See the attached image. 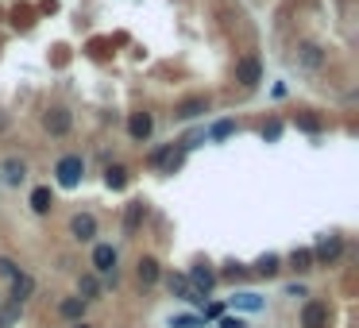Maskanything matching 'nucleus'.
Listing matches in <instances>:
<instances>
[{"label": "nucleus", "instance_id": "30", "mask_svg": "<svg viewBox=\"0 0 359 328\" xmlns=\"http://www.w3.org/2000/svg\"><path fill=\"white\" fill-rule=\"evenodd\" d=\"M220 328H247L243 317H220Z\"/></svg>", "mask_w": 359, "mask_h": 328}, {"label": "nucleus", "instance_id": "14", "mask_svg": "<svg viewBox=\"0 0 359 328\" xmlns=\"http://www.w3.org/2000/svg\"><path fill=\"white\" fill-rule=\"evenodd\" d=\"M209 109H213L209 97H190V101L178 104V116H182V120H197V116H205Z\"/></svg>", "mask_w": 359, "mask_h": 328}, {"label": "nucleus", "instance_id": "12", "mask_svg": "<svg viewBox=\"0 0 359 328\" xmlns=\"http://www.w3.org/2000/svg\"><path fill=\"white\" fill-rule=\"evenodd\" d=\"M147 201H128L124 205V232H128V236H132V232H139V224H143V220H147Z\"/></svg>", "mask_w": 359, "mask_h": 328}, {"label": "nucleus", "instance_id": "25", "mask_svg": "<svg viewBox=\"0 0 359 328\" xmlns=\"http://www.w3.org/2000/svg\"><path fill=\"white\" fill-rule=\"evenodd\" d=\"M170 328H205V317H190V313H178V317H170Z\"/></svg>", "mask_w": 359, "mask_h": 328}, {"label": "nucleus", "instance_id": "16", "mask_svg": "<svg viewBox=\"0 0 359 328\" xmlns=\"http://www.w3.org/2000/svg\"><path fill=\"white\" fill-rule=\"evenodd\" d=\"M50 209H54V194H50V185H35V189H31V212L47 217Z\"/></svg>", "mask_w": 359, "mask_h": 328}, {"label": "nucleus", "instance_id": "27", "mask_svg": "<svg viewBox=\"0 0 359 328\" xmlns=\"http://www.w3.org/2000/svg\"><path fill=\"white\" fill-rule=\"evenodd\" d=\"M298 127H305V132H321L325 120H321V116H298Z\"/></svg>", "mask_w": 359, "mask_h": 328}, {"label": "nucleus", "instance_id": "28", "mask_svg": "<svg viewBox=\"0 0 359 328\" xmlns=\"http://www.w3.org/2000/svg\"><path fill=\"white\" fill-rule=\"evenodd\" d=\"M201 309H205V320H220V317H224V305H220V302H213V305H201Z\"/></svg>", "mask_w": 359, "mask_h": 328}, {"label": "nucleus", "instance_id": "11", "mask_svg": "<svg viewBox=\"0 0 359 328\" xmlns=\"http://www.w3.org/2000/svg\"><path fill=\"white\" fill-rule=\"evenodd\" d=\"M340 251H344V240L340 236H328V240H321V244L313 247V263H317V267H328V263H333Z\"/></svg>", "mask_w": 359, "mask_h": 328}, {"label": "nucleus", "instance_id": "32", "mask_svg": "<svg viewBox=\"0 0 359 328\" xmlns=\"http://www.w3.org/2000/svg\"><path fill=\"white\" fill-rule=\"evenodd\" d=\"M77 328H89V325H77Z\"/></svg>", "mask_w": 359, "mask_h": 328}, {"label": "nucleus", "instance_id": "24", "mask_svg": "<svg viewBox=\"0 0 359 328\" xmlns=\"http://www.w3.org/2000/svg\"><path fill=\"white\" fill-rule=\"evenodd\" d=\"M232 132H236V120H217V124L209 127V139H217V143H220V139H228Z\"/></svg>", "mask_w": 359, "mask_h": 328}, {"label": "nucleus", "instance_id": "9", "mask_svg": "<svg viewBox=\"0 0 359 328\" xmlns=\"http://www.w3.org/2000/svg\"><path fill=\"white\" fill-rule=\"evenodd\" d=\"M151 132H155V116H151V112H132V116H128V135H132L135 143L151 139Z\"/></svg>", "mask_w": 359, "mask_h": 328}, {"label": "nucleus", "instance_id": "5", "mask_svg": "<svg viewBox=\"0 0 359 328\" xmlns=\"http://www.w3.org/2000/svg\"><path fill=\"white\" fill-rule=\"evenodd\" d=\"M70 236H74L77 244H93V236H97V217H93V212H74V217H70Z\"/></svg>", "mask_w": 359, "mask_h": 328}, {"label": "nucleus", "instance_id": "31", "mask_svg": "<svg viewBox=\"0 0 359 328\" xmlns=\"http://www.w3.org/2000/svg\"><path fill=\"white\" fill-rule=\"evenodd\" d=\"M286 297H305V286H298V282H293V286H286Z\"/></svg>", "mask_w": 359, "mask_h": 328}, {"label": "nucleus", "instance_id": "8", "mask_svg": "<svg viewBox=\"0 0 359 328\" xmlns=\"http://www.w3.org/2000/svg\"><path fill=\"white\" fill-rule=\"evenodd\" d=\"M116 247L112 244H97L93 247V270H97V274H116Z\"/></svg>", "mask_w": 359, "mask_h": 328}, {"label": "nucleus", "instance_id": "22", "mask_svg": "<svg viewBox=\"0 0 359 328\" xmlns=\"http://www.w3.org/2000/svg\"><path fill=\"white\" fill-rule=\"evenodd\" d=\"M232 302H236V309H247V313H259L263 305H267V302H263L259 294H236Z\"/></svg>", "mask_w": 359, "mask_h": 328}, {"label": "nucleus", "instance_id": "15", "mask_svg": "<svg viewBox=\"0 0 359 328\" xmlns=\"http://www.w3.org/2000/svg\"><path fill=\"white\" fill-rule=\"evenodd\" d=\"M31 294H35V278L20 270V274L12 278V302H16V305H24V302H27V297H31Z\"/></svg>", "mask_w": 359, "mask_h": 328}, {"label": "nucleus", "instance_id": "2", "mask_svg": "<svg viewBox=\"0 0 359 328\" xmlns=\"http://www.w3.org/2000/svg\"><path fill=\"white\" fill-rule=\"evenodd\" d=\"M325 62H328V51L321 47V42H298V47H293V66L305 70V74L325 70Z\"/></svg>", "mask_w": 359, "mask_h": 328}, {"label": "nucleus", "instance_id": "19", "mask_svg": "<svg viewBox=\"0 0 359 328\" xmlns=\"http://www.w3.org/2000/svg\"><path fill=\"white\" fill-rule=\"evenodd\" d=\"M77 297H85V302H97V297H100L97 274H82V282H77Z\"/></svg>", "mask_w": 359, "mask_h": 328}, {"label": "nucleus", "instance_id": "6", "mask_svg": "<svg viewBox=\"0 0 359 328\" xmlns=\"http://www.w3.org/2000/svg\"><path fill=\"white\" fill-rule=\"evenodd\" d=\"M185 278H190V286L197 290V294H205V297H209L213 286H217V270H209V263H197V267H190V274H185Z\"/></svg>", "mask_w": 359, "mask_h": 328}, {"label": "nucleus", "instance_id": "4", "mask_svg": "<svg viewBox=\"0 0 359 328\" xmlns=\"http://www.w3.org/2000/svg\"><path fill=\"white\" fill-rule=\"evenodd\" d=\"M328 320H333V309H328V302L313 297V302L301 305V328H328Z\"/></svg>", "mask_w": 359, "mask_h": 328}, {"label": "nucleus", "instance_id": "7", "mask_svg": "<svg viewBox=\"0 0 359 328\" xmlns=\"http://www.w3.org/2000/svg\"><path fill=\"white\" fill-rule=\"evenodd\" d=\"M167 286H170V294H178L182 302L197 305V309L205 305V294H197V290L190 286V278H185V274H170V278H167Z\"/></svg>", "mask_w": 359, "mask_h": 328}, {"label": "nucleus", "instance_id": "18", "mask_svg": "<svg viewBox=\"0 0 359 328\" xmlns=\"http://www.w3.org/2000/svg\"><path fill=\"white\" fill-rule=\"evenodd\" d=\"M85 305H89L85 297H66V302L59 305V313H62L66 320H82V317H85Z\"/></svg>", "mask_w": 359, "mask_h": 328}, {"label": "nucleus", "instance_id": "23", "mask_svg": "<svg viewBox=\"0 0 359 328\" xmlns=\"http://www.w3.org/2000/svg\"><path fill=\"white\" fill-rule=\"evenodd\" d=\"M105 185H109V189H124V185H128V170L124 166H109V170H105Z\"/></svg>", "mask_w": 359, "mask_h": 328}, {"label": "nucleus", "instance_id": "21", "mask_svg": "<svg viewBox=\"0 0 359 328\" xmlns=\"http://www.w3.org/2000/svg\"><path fill=\"white\" fill-rule=\"evenodd\" d=\"M24 178H27V166H24V162H16V159L4 162V182H8V185H20Z\"/></svg>", "mask_w": 359, "mask_h": 328}, {"label": "nucleus", "instance_id": "17", "mask_svg": "<svg viewBox=\"0 0 359 328\" xmlns=\"http://www.w3.org/2000/svg\"><path fill=\"white\" fill-rule=\"evenodd\" d=\"M290 270H298V274H305V270H313L317 263H313V247H298V251H290Z\"/></svg>", "mask_w": 359, "mask_h": 328}, {"label": "nucleus", "instance_id": "29", "mask_svg": "<svg viewBox=\"0 0 359 328\" xmlns=\"http://www.w3.org/2000/svg\"><path fill=\"white\" fill-rule=\"evenodd\" d=\"M278 135H282V124H278V120H275V124H267V127H263V139H278Z\"/></svg>", "mask_w": 359, "mask_h": 328}, {"label": "nucleus", "instance_id": "13", "mask_svg": "<svg viewBox=\"0 0 359 328\" xmlns=\"http://www.w3.org/2000/svg\"><path fill=\"white\" fill-rule=\"evenodd\" d=\"M159 259H155V255H143L139 263H135V278H139L143 286H155V282H159Z\"/></svg>", "mask_w": 359, "mask_h": 328}, {"label": "nucleus", "instance_id": "10", "mask_svg": "<svg viewBox=\"0 0 359 328\" xmlns=\"http://www.w3.org/2000/svg\"><path fill=\"white\" fill-rule=\"evenodd\" d=\"M43 127H47L50 135H70V127H74V116H70L66 109H50L47 116H43Z\"/></svg>", "mask_w": 359, "mask_h": 328}, {"label": "nucleus", "instance_id": "26", "mask_svg": "<svg viewBox=\"0 0 359 328\" xmlns=\"http://www.w3.org/2000/svg\"><path fill=\"white\" fill-rule=\"evenodd\" d=\"M16 274H20V263L8 259V255H0V278H8V282H12Z\"/></svg>", "mask_w": 359, "mask_h": 328}, {"label": "nucleus", "instance_id": "3", "mask_svg": "<svg viewBox=\"0 0 359 328\" xmlns=\"http://www.w3.org/2000/svg\"><path fill=\"white\" fill-rule=\"evenodd\" d=\"M236 81H240L243 89H255V85L263 81V62H259V54H243V58H236Z\"/></svg>", "mask_w": 359, "mask_h": 328}, {"label": "nucleus", "instance_id": "20", "mask_svg": "<svg viewBox=\"0 0 359 328\" xmlns=\"http://www.w3.org/2000/svg\"><path fill=\"white\" fill-rule=\"evenodd\" d=\"M278 270H282V259H278V255H263V259L255 263V274H263V278H275Z\"/></svg>", "mask_w": 359, "mask_h": 328}, {"label": "nucleus", "instance_id": "1", "mask_svg": "<svg viewBox=\"0 0 359 328\" xmlns=\"http://www.w3.org/2000/svg\"><path fill=\"white\" fill-rule=\"evenodd\" d=\"M85 178V159L82 155H62L59 162H54V182L62 185V189H77Z\"/></svg>", "mask_w": 359, "mask_h": 328}]
</instances>
